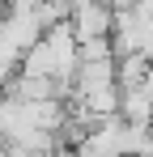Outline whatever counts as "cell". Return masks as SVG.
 Here are the masks:
<instances>
[{"label":"cell","mask_w":153,"mask_h":157,"mask_svg":"<svg viewBox=\"0 0 153 157\" xmlns=\"http://www.w3.org/2000/svg\"><path fill=\"white\" fill-rule=\"evenodd\" d=\"M119 115H124L128 123H149L153 128V94L145 85H128L124 94H119Z\"/></svg>","instance_id":"1"},{"label":"cell","mask_w":153,"mask_h":157,"mask_svg":"<svg viewBox=\"0 0 153 157\" xmlns=\"http://www.w3.org/2000/svg\"><path fill=\"white\" fill-rule=\"evenodd\" d=\"M30 4H47V0H30Z\"/></svg>","instance_id":"3"},{"label":"cell","mask_w":153,"mask_h":157,"mask_svg":"<svg viewBox=\"0 0 153 157\" xmlns=\"http://www.w3.org/2000/svg\"><path fill=\"white\" fill-rule=\"evenodd\" d=\"M149 68H153V55H145V51L119 55V89H128V85H145Z\"/></svg>","instance_id":"2"},{"label":"cell","mask_w":153,"mask_h":157,"mask_svg":"<svg viewBox=\"0 0 153 157\" xmlns=\"http://www.w3.org/2000/svg\"><path fill=\"white\" fill-rule=\"evenodd\" d=\"M136 157H140V153H136Z\"/></svg>","instance_id":"4"}]
</instances>
